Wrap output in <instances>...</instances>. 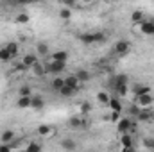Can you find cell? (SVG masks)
Wrapping results in <instances>:
<instances>
[{
  "label": "cell",
  "instance_id": "1",
  "mask_svg": "<svg viewBox=\"0 0 154 152\" xmlns=\"http://www.w3.org/2000/svg\"><path fill=\"white\" fill-rule=\"evenodd\" d=\"M79 39H81L82 43H86V45H91V43H100V41H104L106 36H104L102 32H91V34H81Z\"/></svg>",
  "mask_w": 154,
  "mask_h": 152
},
{
  "label": "cell",
  "instance_id": "23",
  "mask_svg": "<svg viewBox=\"0 0 154 152\" xmlns=\"http://www.w3.org/2000/svg\"><path fill=\"white\" fill-rule=\"evenodd\" d=\"M38 54L39 56H47L48 54V45L47 43H38Z\"/></svg>",
  "mask_w": 154,
  "mask_h": 152
},
{
  "label": "cell",
  "instance_id": "14",
  "mask_svg": "<svg viewBox=\"0 0 154 152\" xmlns=\"http://www.w3.org/2000/svg\"><path fill=\"white\" fill-rule=\"evenodd\" d=\"M5 50L11 54V57H14V56L18 54V45H16L14 41H11V43H7V45H5Z\"/></svg>",
  "mask_w": 154,
  "mask_h": 152
},
{
  "label": "cell",
  "instance_id": "24",
  "mask_svg": "<svg viewBox=\"0 0 154 152\" xmlns=\"http://www.w3.org/2000/svg\"><path fill=\"white\" fill-rule=\"evenodd\" d=\"M32 70H34V74H36L38 77H41V75H45V74H47V72H45V66H41L39 63L32 66Z\"/></svg>",
  "mask_w": 154,
  "mask_h": 152
},
{
  "label": "cell",
  "instance_id": "32",
  "mask_svg": "<svg viewBox=\"0 0 154 152\" xmlns=\"http://www.w3.org/2000/svg\"><path fill=\"white\" fill-rule=\"evenodd\" d=\"M143 145H145L147 149H154V140L152 138H145V140H143Z\"/></svg>",
  "mask_w": 154,
  "mask_h": 152
},
{
  "label": "cell",
  "instance_id": "37",
  "mask_svg": "<svg viewBox=\"0 0 154 152\" xmlns=\"http://www.w3.org/2000/svg\"><path fill=\"white\" fill-rule=\"evenodd\" d=\"M86 111H90V106L88 104H82V113H86Z\"/></svg>",
  "mask_w": 154,
  "mask_h": 152
},
{
  "label": "cell",
  "instance_id": "17",
  "mask_svg": "<svg viewBox=\"0 0 154 152\" xmlns=\"http://www.w3.org/2000/svg\"><path fill=\"white\" fill-rule=\"evenodd\" d=\"M109 99H111V97H109L106 91H99V93H97V100H99L100 104H109Z\"/></svg>",
  "mask_w": 154,
  "mask_h": 152
},
{
  "label": "cell",
  "instance_id": "2",
  "mask_svg": "<svg viewBox=\"0 0 154 152\" xmlns=\"http://www.w3.org/2000/svg\"><path fill=\"white\" fill-rule=\"evenodd\" d=\"M65 66H66V63L50 61V63H47V65H45V72H47V74H54V75H57V74H61V72L65 70Z\"/></svg>",
  "mask_w": 154,
  "mask_h": 152
},
{
  "label": "cell",
  "instance_id": "10",
  "mask_svg": "<svg viewBox=\"0 0 154 152\" xmlns=\"http://www.w3.org/2000/svg\"><path fill=\"white\" fill-rule=\"evenodd\" d=\"M129 127H131V120L129 118H120L118 120V131L120 132H125Z\"/></svg>",
  "mask_w": 154,
  "mask_h": 152
},
{
  "label": "cell",
  "instance_id": "3",
  "mask_svg": "<svg viewBox=\"0 0 154 152\" xmlns=\"http://www.w3.org/2000/svg\"><path fill=\"white\" fill-rule=\"evenodd\" d=\"M129 48H131V45H129V41H125V39H122V41H118L115 45V52L118 56H124V54H127L129 52Z\"/></svg>",
  "mask_w": 154,
  "mask_h": 152
},
{
  "label": "cell",
  "instance_id": "38",
  "mask_svg": "<svg viewBox=\"0 0 154 152\" xmlns=\"http://www.w3.org/2000/svg\"><path fill=\"white\" fill-rule=\"evenodd\" d=\"M18 152H25V150H18Z\"/></svg>",
  "mask_w": 154,
  "mask_h": 152
},
{
  "label": "cell",
  "instance_id": "25",
  "mask_svg": "<svg viewBox=\"0 0 154 152\" xmlns=\"http://www.w3.org/2000/svg\"><path fill=\"white\" fill-rule=\"evenodd\" d=\"M59 16H61L63 20H68V18L72 16V11H70L68 7H65V9H61V11H59Z\"/></svg>",
  "mask_w": 154,
  "mask_h": 152
},
{
  "label": "cell",
  "instance_id": "26",
  "mask_svg": "<svg viewBox=\"0 0 154 152\" xmlns=\"http://www.w3.org/2000/svg\"><path fill=\"white\" fill-rule=\"evenodd\" d=\"M68 123H70V127H81V125H82V120H81L79 116H74V118H70Z\"/></svg>",
  "mask_w": 154,
  "mask_h": 152
},
{
  "label": "cell",
  "instance_id": "9",
  "mask_svg": "<svg viewBox=\"0 0 154 152\" xmlns=\"http://www.w3.org/2000/svg\"><path fill=\"white\" fill-rule=\"evenodd\" d=\"M79 81H77V77L75 75H70V77H66L65 79V86H68V88H72V90H79Z\"/></svg>",
  "mask_w": 154,
  "mask_h": 152
},
{
  "label": "cell",
  "instance_id": "15",
  "mask_svg": "<svg viewBox=\"0 0 154 152\" xmlns=\"http://www.w3.org/2000/svg\"><path fill=\"white\" fill-rule=\"evenodd\" d=\"M32 97H20L18 99V108H31Z\"/></svg>",
  "mask_w": 154,
  "mask_h": 152
},
{
  "label": "cell",
  "instance_id": "33",
  "mask_svg": "<svg viewBox=\"0 0 154 152\" xmlns=\"http://www.w3.org/2000/svg\"><path fill=\"white\" fill-rule=\"evenodd\" d=\"M115 90L118 91V95H120V97H124V95L127 93V86H116Z\"/></svg>",
  "mask_w": 154,
  "mask_h": 152
},
{
  "label": "cell",
  "instance_id": "21",
  "mask_svg": "<svg viewBox=\"0 0 154 152\" xmlns=\"http://www.w3.org/2000/svg\"><path fill=\"white\" fill-rule=\"evenodd\" d=\"M131 20H133L134 23H138V22H143V13H142V11H134V13L131 14Z\"/></svg>",
  "mask_w": 154,
  "mask_h": 152
},
{
  "label": "cell",
  "instance_id": "34",
  "mask_svg": "<svg viewBox=\"0 0 154 152\" xmlns=\"http://www.w3.org/2000/svg\"><path fill=\"white\" fill-rule=\"evenodd\" d=\"M122 143H124L125 149H131V138H129V136H124V138H122Z\"/></svg>",
  "mask_w": 154,
  "mask_h": 152
},
{
  "label": "cell",
  "instance_id": "8",
  "mask_svg": "<svg viewBox=\"0 0 154 152\" xmlns=\"http://www.w3.org/2000/svg\"><path fill=\"white\" fill-rule=\"evenodd\" d=\"M140 31L142 34H154V22H142L140 23Z\"/></svg>",
  "mask_w": 154,
  "mask_h": 152
},
{
  "label": "cell",
  "instance_id": "28",
  "mask_svg": "<svg viewBox=\"0 0 154 152\" xmlns=\"http://www.w3.org/2000/svg\"><path fill=\"white\" fill-rule=\"evenodd\" d=\"M9 59H11V54H9V52L5 50V47H4V48L0 50V61H9Z\"/></svg>",
  "mask_w": 154,
  "mask_h": 152
},
{
  "label": "cell",
  "instance_id": "11",
  "mask_svg": "<svg viewBox=\"0 0 154 152\" xmlns=\"http://www.w3.org/2000/svg\"><path fill=\"white\" fill-rule=\"evenodd\" d=\"M38 132L41 136H52V134H54V129H52L50 125H45V123H43V125L38 127Z\"/></svg>",
  "mask_w": 154,
  "mask_h": 152
},
{
  "label": "cell",
  "instance_id": "6",
  "mask_svg": "<svg viewBox=\"0 0 154 152\" xmlns=\"http://www.w3.org/2000/svg\"><path fill=\"white\" fill-rule=\"evenodd\" d=\"M142 95H151V86H145V84L134 86V97H142Z\"/></svg>",
  "mask_w": 154,
  "mask_h": 152
},
{
  "label": "cell",
  "instance_id": "4",
  "mask_svg": "<svg viewBox=\"0 0 154 152\" xmlns=\"http://www.w3.org/2000/svg\"><path fill=\"white\" fill-rule=\"evenodd\" d=\"M66 57H68V52L66 50H57L50 56V61H57V63H66Z\"/></svg>",
  "mask_w": 154,
  "mask_h": 152
},
{
  "label": "cell",
  "instance_id": "20",
  "mask_svg": "<svg viewBox=\"0 0 154 152\" xmlns=\"http://www.w3.org/2000/svg\"><path fill=\"white\" fill-rule=\"evenodd\" d=\"M75 77H77V81H79V82H86V81L90 79V74H88L86 70H77Z\"/></svg>",
  "mask_w": 154,
  "mask_h": 152
},
{
  "label": "cell",
  "instance_id": "36",
  "mask_svg": "<svg viewBox=\"0 0 154 152\" xmlns=\"http://www.w3.org/2000/svg\"><path fill=\"white\" fill-rule=\"evenodd\" d=\"M0 152H9V147H7L5 143H2V145H0Z\"/></svg>",
  "mask_w": 154,
  "mask_h": 152
},
{
  "label": "cell",
  "instance_id": "18",
  "mask_svg": "<svg viewBox=\"0 0 154 152\" xmlns=\"http://www.w3.org/2000/svg\"><path fill=\"white\" fill-rule=\"evenodd\" d=\"M14 138V132L13 131H4L2 132V143H11Z\"/></svg>",
  "mask_w": 154,
  "mask_h": 152
},
{
  "label": "cell",
  "instance_id": "27",
  "mask_svg": "<svg viewBox=\"0 0 154 152\" xmlns=\"http://www.w3.org/2000/svg\"><path fill=\"white\" fill-rule=\"evenodd\" d=\"M16 23H29V14H18L16 16Z\"/></svg>",
  "mask_w": 154,
  "mask_h": 152
},
{
  "label": "cell",
  "instance_id": "31",
  "mask_svg": "<svg viewBox=\"0 0 154 152\" xmlns=\"http://www.w3.org/2000/svg\"><path fill=\"white\" fill-rule=\"evenodd\" d=\"M138 118L140 120H149L151 118V111H147V109L145 111H138Z\"/></svg>",
  "mask_w": 154,
  "mask_h": 152
},
{
  "label": "cell",
  "instance_id": "30",
  "mask_svg": "<svg viewBox=\"0 0 154 152\" xmlns=\"http://www.w3.org/2000/svg\"><path fill=\"white\" fill-rule=\"evenodd\" d=\"M20 97H31V88L29 86H22L20 88Z\"/></svg>",
  "mask_w": 154,
  "mask_h": 152
},
{
  "label": "cell",
  "instance_id": "35",
  "mask_svg": "<svg viewBox=\"0 0 154 152\" xmlns=\"http://www.w3.org/2000/svg\"><path fill=\"white\" fill-rule=\"evenodd\" d=\"M25 70H29V68H27V66H23V65H18V66H16V72H20V74H23Z\"/></svg>",
  "mask_w": 154,
  "mask_h": 152
},
{
  "label": "cell",
  "instance_id": "12",
  "mask_svg": "<svg viewBox=\"0 0 154 152\" xmlns=\"http://www.w3.org/2000/svg\"><path fill=\"white\" fill-rule=\"evenodd\" d=\"M109 106H111V109H113V113H120L122 111V102L116 99V97H113V99H109Z\"/></svg>",
  "mask_w": 154,
  "mask_h": 152
},
{
  "label": "cell",
  "instance_id": "5",
  "mask_svg": "<svg viewBox=\"0 0 154 152\" xmlns=\"http://www.w3.org/2000/svg\"><path fill=\"white\" fill-rule=\"evenodd\" d=\"M22 65H23V66H27V68H32L34 65H38V57H36L34 54H27V56H23Z\"/></svg>",
  "mask_w": 154,
  "mask_h": 152
},
{
  "label": "cell",
  "instance_id": "22",
  "mask_svg": "<svg viewBox=\"0 0 154 152\" xmlns=\"http://www.w3.org/2000/svg\"><path fill=\"white\" fill-rule=\"evenodd\" d=\"M77 90H72V88H68V86H63V88H61V91H59V93H61V95H63V97H72V95H74V93H75Z\"/></svg>",
  "mask_w": 154,
  "mask_h": 152
},
{
  "label": "cell",
  "instance_id": "29",
  "mask_svg": "<svg viewBox=\"0 0 154 152\" xmlns=\"http://www.w3.org/2000/svg\"><path fill=\"white\" fill-rule=\"evenodd\" d=\"M25 152H41V147L38 143H29V147L25 149Z\"/></svg>",
  "mask_w": 154,
  "mask_h": 152
},
{
  "label": "cell",
  "instance_id": "13",
  "mask_svg": "<svg viewBox=\"0 0 154 152\" xmlns=\"http://www.w3.org/2000/svg\"><path fill=\"white\" fill-rule=\"evenodd\" d=\"M65 86V79L63 77H56L54 81H52V90H56V91H61V88Z\"/></svg>",
  "mask_w": 154,
  "mask_h": 152
},
{
  "label": "cell",
  "instance_id": "19",
  "mask_svg": "<svg viewBox=\"0 0 154 152\" xmlns=\"http://www.w3.org/2000/svg\"><path fill=\"white\" fill-rule=\"evenodd\" d=\"M61 147L65 150H75V141L74 140H63L61 141Z\"/></svg>",
  "mask_w": 154,
  "mask_h": 152
},
{
  "label": "cell",
  "instance_id": "7",
  "mask_svg": "<svg viewBox=\"0 0 154 152\" xmlns=\"http://www.w3.org/2000/svg\"><path fill=\"white\" fill-rule=\"evenodd\" d=\"M136 104L142 106V108H149L152 104V95H142V97H136Z\"/></svg>",
  "mask_w": 154,
  "mask_h": 152
},
{
  "label": "cell",
  "instance_id": "16",
  "mask_svg": "<svg viewBox=\"0 0 154 152\" xmlns=\"http://www.w3.org/2000/svg\"><path fill=\"white\" fill-rule=\"evenodd\" d=\"M45 106V102H43V99L41 97H32V102H31V108H34V109H41Z\"/></svg>",
  "mask_w": 154,
  "mask_h": 152
}]
</instances>
